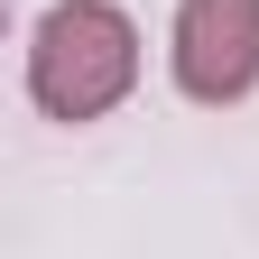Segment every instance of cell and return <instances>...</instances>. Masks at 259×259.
Instances as JSON below:
<instances>
[{"instance_id":"obj_1","label":"cell","mask_w":259,"mask_h":259,"mask_svg":"<svg viewBox=\"0 0 259 259\" xmlns=\"http://www.w3.org/2000/svg\"><path fill=\"white\" fill-rule=\"evenodd\" d=\"M139 19L120 0H47L28 28V102L65 130H93L139 93Z\"/></svg>"},{"instance_id":"obj_2","label":"cell","mask_w":259,"mask_h":259,"mask_svg":"<svg viewBox=\"0 0 259 259\" xmlns=\"http://www.w3.org/2000/svg\"><path fill=\"white\" fill-rule=\"evenodd\" d=\"M167 83L194 111H241L259 93V0H176Z\"/></svg>"}]
</instances>
